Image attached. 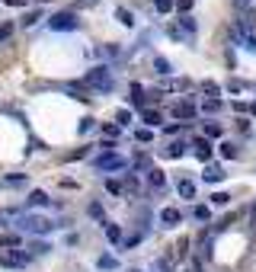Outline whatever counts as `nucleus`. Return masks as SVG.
<instances>
[{"label": "nucleus", "mask_w": 256, "mask_h": 272, "mask_svg": "<svg viewBox=\"0 0 256 272\" xmlns=\"http://www.w3.org/2000/svg\"><path fill=\"white\" fill-rule=\"evenodd\" d=\"M90 218H103V208H100V205H96V202L90 205Z\"/></svg>", "instance_id": "nucleus-38"}, {"label": "nucleus", "mask_w": 256, "mask_h": 272, "mask_svg": "<svg viewBox=\"0 0 256 272\" xmlns=\"http://www.w3.org/2000/svg\"><path fill=\"white\" fill-rule=\"evenodd\" d=\"M173 7L179 10V13H182V16H186V13H189V7H192V0H176V4H173Z\"/></svg>", "instance_id": "nucleus-31"}, {"label": "nucleus", "mask_w": 256, "mask_h": 272, "mask_svg": "<svg viewBox=\"0 0 256 272\" xmlns=\"http://www.w3.org/2000/svg\"><path fill=\"white\" fill-rule=\"evenodd\" d=\"M13 35V22H0V42Z\"/></svg>", "instance_id": "nucleus-28"}, {"label": "nucleus", "mask_w": 256, "mask_h": 272, "mask_svg": "<svg viewBox=\"0 0 256 272\" xmlns=\"http://www.w3.org/2000/svg\"><path fill=\"white\" fill-rule=\"evenodd\" d=\"M192 151H196V157H199L202 163L212 160V141H208V138H196V141H192Z\"/></svg>", "instance_id": "nucleus-5"}, {"label": "nucleus", "mask_w": 256, "mask_h": 272, "mask_svg": "<svg viewBox=\"0 0 256 272\" xmlns=\"http://www.w3.org/2000/svg\"><path fill=\"white\" fill-rule=\"evenodd\" d=\"M48 26H52L55 32H64V29H77V16H74V13H67V10H64V13H55L52 19H48Z\"/></svg>", "instance_id": "nucleus-3"}, {"label": "nucleus", "mask_w": 256, "mask_h": 272, "mask_svg": "<svg viewBox=\"0 0 256 272\" xmlns=\"http://www.w3.org/2000/svg\"><path fill=\"white\" fill-rule=\"evenodd\" d=\"M19 228L29 231V234H48V231H55V224L48 218H39V215H22L19 218Z\"/></svg>", "instance_id": "nucleus-2"}, {"label": "nucleus", "mask_w": 256, "mask_h": 272, "mask_svg": "<svg viewBox=\"0 0 256 272\" xmlns=\"http://www.w3.org/2000/svg\"><path fill=\"white\" fill-rule=\"evenodd\" d=\"M100 266H103V269H112V266H115V259H112V256H103V259H100Z\"/></svg>", "instance_id": "nucleus-37"}, {"label": "nucleus", "mask_w": 256, "mask_h": 272, "mask_svg": "<svg viewBox=\"0 0 256 272\" xmlns=\"http://www.w3.org/2000/svg\"><path fill=\"white\" fill-rule=\"evenodd\" d=\"M148 183H151L154 189H164V186H167V176H164V170L151 167V170H148Z\"/></svg>", "instance_id": "nucleus-8"}, {"label": "nucleus", "mask_w": 256, "mask_h": 272, "mask_svg": "<svg viewBox=\"0 0 256 272\" xmlns=\"http://www.w3.org/2000/svg\"><path fill=\"white\" fill-rule=\"evenodd\" d=\"M205 180H208V183L224 180V167H208V170H205Z\"/></svg>", "instance_id": "nucleus-16"}, {"label": "nucleus", "mask_w": 256, "mask_h": 272, "mask_svg": "<svg viewBox=\"0 0 256 272\" xmlns=\"http://www.w3.org/2000/svg\"><path fill=\"white\" fill-rule=\"evenodd\" d=\"M154 4H157V10H160V13H170V10H173V4H176V0H154Z\"/></svg>", "instance_id": "nucleus-29"}, {"label": "nucleus", "mask_w": 256, "mask_h": 272, "mask_svg": "<svg viewBox=\"0 0 256 272\" xmlns=\"http://www.w3.org/2000/svg\"><path fill=\"white\" fill-rule=\"evenodd\" d=\"M160 224H167V228L179 224V211H176V208H164V211H160Z\"/></svg>", "instance_id": "nucleus-11"}, {"label": "nucleus", "mask_w": 256, "mask_h": 272, "mask_svg": "<svg viewBox=\"0 0 256 272\" xmlns=\"http://www.w3.org/2000/svg\"><path fill=\"white\" fill-rule=\"evenodd\" d=\"M205 135H208V138H221V125H218V122H205Z\"/></svg>", "instance_id": "nucleus-20"}, {"label": "nucleus", "mask_w": 256, "mask_h": 272, "mask_svg": "<svg viewBox=\"0 0 256 272\" xmlns=\"http://www.w3.org/2000/svg\"><path fill=\"white\" fill-rule=\"evenodd\" d=\"M22 22H26V26H32V22H39V13H35V10H32V13H29L26 19H22Z\"/></svg>", "instance_id": "nucleus-40"}, {"label": "nucleus", "mask_w": 256, "mask_h": 272, "mask_svg": "<svg viewBox=\"0 0 256 272\" xmlns=\"http://www.w3.org/2000/svg\"><path fill=\"white\" fill-rule=\"evenodd\" d=\"M26 263H29V256H26V253H16V250L0 256V266H10V269H22Z\"/></svg>", "instance_id": "nucleus-6"}, {"label": "nucleus", "mask_w": 256, "mask_h": 272, "mask_svg": "<svg viewBox=\"0 0 256 272\" xmlns=\"http://www.w3.org/2000/svg\"><path fill=\"white\" fill-rule=\"evenodd\" d=\"M87 84L93 87V90H103V93H109L112 90V74H109V67H93L90 74H87Z\"/></svg>", "instance_id": "nucleus-1"}, {"label": "nucleus", "mask_w": 256, "mask_h": 272, "mask_svg": "<svg viewBox=\"0 0 256 272\" xmlns=\"http://www.w3.org/2000/svg\"><path fill=\"white\" fill-rule=\"evenodd\" d=\"M0 246H7V250H19V234H4V237H0Z\"/></svg>", "instance_id": "nucleus-13"}, {"label": "nucleus", "mask_w": 256, "mask_h": 272, "mask_svg": "<svg viewBox=\"0 0 256 272\" xmlns=\"http://www.w3.org/2000/svg\"><path fill=\"white\" fill-rule=\"evenodd\" d=\"M141 122L144 125H160L164 119H160V112H157V109H141Z\"/></svg>", "instance_id": "nucleus-12"}, {"label": "nucleus", "mask_w": 256, "mask_h": 272, "mask_svg": "<svg viewBox=\"0 0 256 272\" xmlns=\"http://www.w3.org/2000/svg\"><path fill=\"white\" fill-rule=\"evenodd\" d=\"M4 4H10V7H26V0H4Z\"/></svg>", "instance_id": "nucleus-41"}, {"label": "nucleus", "mask_w": 256, "mask_h": 272, "mask_svg": "<svg viewBox=\"0 0 256 272\" xmlns=\"http://www.w3.org/2000/svg\"><path fill=\"white\" fill-rule=\"evenodd\" d=\"M106 234H109V240H112V243H119V240H122V231L115 228V224H106Z\"/></svg>", "instance_id": "nucleus-23"}, {"label": "nucleus", "mask_w": 256, "mask_h": 272, "mask_svg": "<svg viewBox=\"0 0 256 272\" xmlns=\"http://www.w3.org/2000/svg\"><path fill=\"white\" fill-rule=\"evenodd\" d=\"M182 154H186V144H182V141H173V144H167L164 147V157H182Z\"/></svg>", "instance_id": "nucleus-10"}, {"label": "nucleus", "mask_w": 256, "mask_h": 272, "mask_svg": "<svg viewBox=\"0 0 256 272\" xmlns=\"http://www.w3.org/2000/svg\"><path fill=\"white\" fill-rule=\"evenodd\" d=\"M138 141H151L154 138V132H151V128H138V135H135Z\"/></svg>", "instance_id": "nucleus-32"}, {"label": "nucleus", "mask_w": 256, "mask_h": 272, "mask_svg": "<svg viewBox=\"0 0 256 272\" xmlns=\"http://www.w3.org/2000/svg\"><path fill=\"white\" fill-rule=\"evenodd\" d=\"M173 115H176V119H196V106H192V103H176Z\"/></svg>", "instance_id": "nucleus-7"}, {"label": "nucleus", "mask_w": 256, "mask_h": 272, "mask_svg": "<svg viewBox=\"0 0 256 272\" xmlns=\"http://www.w3.org/2000/svg\"><path fill=\"white\" fill-rule=\"evenodd\" d=\"M179 26H182V32H196V19H192V16H182Z\"/></svg>", "instance_id": "nucleus-25"}, {"label": "nucleus", "mask_w": 256, "mask_h": 272, "mask_svg": "<svg viewBox=\"0 0 256 272\" xmlns=\"http://www.w3.org/2000/svg\"><path fill=\"white\" fill-rule=\"evenodd\" d=\"M115 16L122 19V26H135V19H131V13H128L125 7H119V10H115Z\"/></svg>", "instance_id": "nucleus-18"}, {"label": "nucleus", "mask_w": 256, "mask_h": 272, "mask_svg": "<svg viewBox=\"0 0 256 272\" xmlns=\"http://www.w3.org/2000/svg\"><path fill=\"white\" fill-rule=\"evenodd\" d=\"M221 154L224 157H237V147L234 144H221Z\"/></svg>", "instance_id": "nucleus-33"}, {"label": "nucleus", "mask_w": 256, "mask_h": 272, "mask_svg": "<svg viewBox=\"0 0 256 272\" xmlns=\"http://www.w3.org/2000/svg\"><path fill=\"white\" fill-rule=\"evenodd\" d=\"M227 202H230L227 192H215V195H212V205H215V208H221V205H227Z\"/></svg>", "instance_id": "nucleus-21"}, {"label": "nucleus", "mask_w": 256, "mask_h": 272, "mask_svg": "<svg viewBox=\"0 0 256 272\" xmlns=\"http://www.w3.org/2000/svg\"><path fill=\"white\" fill-rule=\"evenodd\" d=\"M243 45H247L250 52H256V39H247V42H243Z\"/></svg>", "instance_id": "nucleus-42"}, {"label": "nucleus", "mask_w": 256, "mask_h": 272, "mask_svg": "<svg viewBox=\"0 0 256 272\" xmlns=\"http://www.w3.org/2000/svg\"><path fill=\"white\" fill-rule=\"evenodd\" d=\"M154 67H157V74H170V70H173L167 58H157V61H154Z\"/></svg>", "instance_id": "nucleus-22"}, {"label": "nucleus", "mask_w": 256, "mask_h": 272, "mask_svg": "<svg viewBox=\"0 0 256 272\" xmlns=\"http://www.w3.org/2000/svg\"><path fill=\"white\" fill-rule=\"evenodd\" d=\"M250 4V0H237V7H247Z\"/></svg>", "instance_id": "nucleus-43"}, {"label": "nucleus", "mask_w": 256, "mask_h": 272, "mask_svg": "<svg viewBox=\"0 0 256 272\" xmlns=\"http://www.w3.org/2000/svg\"><path fill=\"white\" fill-rule=\"evenodd\" d=\"M176 189H179V195H182V199H196V183H192V180H179Z\"/></svg>", "instance_id": "nucleus-9"}, {"label": "nucleus", "mask_w": 256, "mask_h": 272, "mask_svg": "<svg viewBox=\"0 0 256 272\" xmlns=\"http://www.w3.org/2000/svg\"><path fill=\"white\" fill-rule=\"evenodd\" d=\"M135 167H138V170H151V160L144 157V154H138V157H135Z\"/></svg>", "instance_id": "nucleus-30"}, {"label": "nucleus", "mask_w": 256, "mask_h": 272, "mask_svg": "<svg viewBox=\"0 0 256 272\" xmlns=\"http://www.w3.org/2000/svg\"><path fill=\"white\" fill-rule=\"evenodd\" d=\"M131 100H135V106H144V90H141V84H131Z\"/></svg>", "instance_id": "nucleus-19"}, {"label": "nucleus", "mask_w": 256, "mask_h": 272, "mask_svg": "<svg viewBox=\"0 0 256 272\" xmlns=\"http://www.w3.org/2000/svg\"><path fill=\"white\" fill-rule=\"evenodd\" d=\"M128 119H131V112H128V109H122V112H119V128H122V125H125Z\"/></svg>", "instance_id": "nucleus-36"}, {"label": "nucleus", "mask_w": 256, "mask_h": 272, "mask_svg": "<svg viewBox=\"0 0 256 272\" xmlns=\"http://www.w3.org/2000/svg\"><path fill=\"white\" fill-rule=\"evenodd\" d=\"M29 205H35V208H42V205H48V195L42 192V189H35V192L29 195Z\"/></svg>", "instance_id": "nucleus-15"}, {"label": "nucleus", "mask_w": 256, "mask_h": 272, "mask_svg": "<svg viewBox=\"0 0 256 272\" xmlns=\"http://www.w3.org/2000/svg\"><path fill=\"white\" fill-rule=\"evenodd\" d=\"M103 132H106V138H115V135H122V128H119L115 122H106V125H103Z\"/></svg>", "instance_id": "nucleus-24"}, {"label": "nucleus", "mask_w": 256, "mask_h": 272, "mask_svg": "<svg viewBox=\"0 0 256 272\" xmlns=\"http://www.w3.org/2000/svg\"><path fill=\"white\" fill-rule=\"evenodd\" d=\"M93 167H100V170H125L128 163H125V157H119V154H103V157L93 160Z\"/></svg>", "instance_id": "nucleus-4"}, {"label": "nucleus", "mask_w": 256, "mask_h": 272, "mask_svg": "<svg viewBox=\"0 0 256 272\" xmlns=\"http://www.w3.org/2000/svg\"><path fill=\"white\" fill-rule=\"evenodd\" d=\"M19 218H22V211H16V208H4V211H0V221H4V224H10V221L19 224Z\"/></svg>", "instance_id": "nucleus-14"}, {"label": "nucleus", "mask_w": 256, "mask_h": 272, "mask_svg": "<svg viewBox=\"0 0 256 272\" xmlns=\"http://www.w3.org/2000/svg\"><path fill=\"white\" fill-rule=\"evenodd\" d=\"M202 109H205V112H218V109H221V100H205Z\"/></svg>", "instance_id": "nucleus-26"}, {"label": "nucleus", "mask_w": 256, "mask_h": 272, "mask_svg": "<svg viewBox=\"0 0 256 272\" xmlns=\"http://www.w3.org/2000/svg\"><path fill=\"white\" fill-rule=\"evenodd\" d=\"M32 253H48V243H32Z\"/></svg>", "instance_id": "nucleus-39"}, {"label": "nucleus", "mask_w": 256, "mask_h": 272, "mask_svg": "<svg viewBox=\"0 0 256 272\" xmlns=\"http://www.w3.org/2000/svg\"><path fill=\"white\" fill-rule=\"evenodd\" d=\"M106 189H109V192H112V195H119V192H122V183H115V180H109V183H106Z\"/></svg>", "instance_id": "nucleus-34"}, {"label": "nucleus", "mask_w": 256, "mask_h": 272, "mask_svg": "<svg viewBox=\"0 0 256 272\" xmlns=\"http://www.w3.org/2000/svg\"><path fill=\"white\" fill-rule=\"evenodd\" d=\"M202 90H205V93H212V100H215V93H218V84H212V80H208V84H202Z\"/></svg>", "instance_id": "nucleus-35"}, {"label": "nucleus", "mask_w": 256, "mask_h": 272, "mask_svg": "<svg viewBox=\"0 0 256 272\" xmlns=\"http://www.w3.org/2000/svg\"><path fill=\"white\" fill-rule=\"evenodd\" d=\"M151 272H173V263H170V256H164V259H157V263L151 266Z\"/></svg>", "instance_id": "nucleus-17"}, {"label": "nucleus", "mask_w": 256, "mask_h": 272, "mask_svg": "<svg viewBox=\"0 0 256 272\" xmlns=\"http://www.w3.org/2000/svg\"><path fill=\"white\" fill-rule=\"evenodd\" d=\"M192 215H196L199 221H208V215H212V211H208V205H196V211H192Z\"/></svg>", "instance_id": "nucleus-27"}]
</instances>
